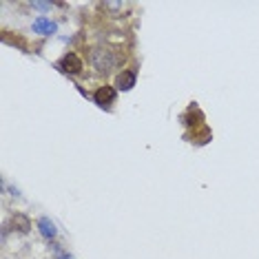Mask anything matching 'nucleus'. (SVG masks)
Here are the masks:
<instances>
[{
	"mask_svg": "<svg viewBox=\"0 0 259 259\" xmlns=\"http://www.w3.org/2000/svg\"><path fill=\"white\" fill-rule=\"evenodd\" d=\"M38 231H40V235H42L45 239H54L56 235H58L56 224L51 222L49 217H40V220H38Z\"/></svg>",
	"mask_w": 259,
	"mask_h": 259,
	"instance_id": "7",
	"label": "nucleus"
},
{
	"mask_svg": "<svg viewBox=\"0 0 259 259\" xmlns=\"http://www.w3.org/2000/svg\"><path fill=\"white\" fill-rule=\"evenodd\" d=\"M29 7H31V9H38V11H49V9H51V3H42V0H31V3H29Z\"/></svg>",
	"mask_w": 259,
	"mask_h": 259,
	"instance_id": "9",
	"label": "nucleus"
},
{
	"mask_svg": "<svg viewBox=\"0 0 259 259\" xmlns=\"http://www.w3.org/2000/svg\"><path fill=\"white\" fill-rule=\"evenodd\" d=\"M89 62H91V67L96 69L98 73L107 75V73H111V71H113V69L117 67L120 58L115 56V51H113V49H109V47L100 45V47H93V49H91Z\"/></svg>",
	"mask_w": 259,
	"mask_h": 259,
	"instance_id": "1",
	"label": "nucleus"
},
{
	"mask_svg": "<svg viewBox=\"0 0 259 259\" xmlns=\"http://www.w3.org/2000/svg\"><path fill=\"white\" fill-rule=\"evenodd\" d=\"M82 60L75 54H64L60 60H58V69L60 71H64V73H71V75H78L80 71H82Z\"/></svg>",
	"mask_w": 259,
	"mask_h": 259,
	"instance_id": "2",
	"label": "nucleus"
},
{
	"mask_svg": "<svg viewBox=\"0 0 259 259\" xmlns=\"http://www.w3.org/2000/svg\"><path fill=\"white\" fill-rule=\"evenodd\" d=\"M93 100H96V104H100V107H111V104L115 102V89L113 87H109V84H104V87H98V91L93 93Z\"/></svg>",
	"mask_w": 259,
	"mask_h": 259,
	"instance_id": "3",
	"label": "nucleus"
},
{
	"mask_svg": "<svg viewBox=\"0 0 259 259\" xmlns=\"http://www.w3.org/2000/svg\"><path fill=\"white\" fill-rule=\"evenodd\" d=\"M31 29H33V33H40V36H51V33H56L58 25H56L54 20H49V18H45V16H40V18L33 20Z\"/></svg>",
	"mask_w": 259,
	"mask_h": 259,
	"instance_id": "4",
	"label": "nucleus"
},
{
	"mask_svg": "<svg viewBox=\"0 0 259 259\" xmlns=\"http://www.w3.org/2000/svg\"><path fill=\"white\" fill-rule=\"evenodd\" d=\"M9 224L14 226V231H18L22 235H27L29 231H31V220H29L27 215H22V213H14V215H11Z\"/></svg>",
	"mask_w": 259,
	"mask_h": 259,
	"instance_id": "6",
	"label": "nucleus"
},
{
	"mask_svg": "<svg viewBox=\"0 0 259 259\" xmlns=\"http://www.w3.org/2000/svg\"><path fill=\"white\" fill-rule=\"evenodd\" d=\"M58 259H73V255H69V252H60V255H58Z\"/></svg>",
	"mask_w": 259,
	"mask_h": 259,
	"instance_id": "10",
	"label": "nucleus"
},
{
	"mask_svg": "<svg viewBox=\"0 0 259 259\" xmlns=\"http://www.w3.org/2000/svg\"><path fill=\"white\" fill-rule=\"evenodd\" d=\"M102 7L109 9V11H115V14H122V11H124L128 5H126V3H104Z\"/></svg>",
	"mask_w": 259,
	"mask_h": 259,
	"instance_id": "8",
	"label": "nucleus"
},
{
	"mask_svg": "<svg viewBox=\"0 0 259 259\" xmlns=\"http://www.w3.org/2000/svg\"><path fill=\"white\" fill-rule=\"evenodd\" d=\"M135 80H138V75H135L133 69H124L120 75H117V89L120 91H131L133 87H135Z\"/></svg>",
	"mask_w": 259,
	"mask_h": 259,
	"instance_id": "5",
	"label": "nucleus"
}]
</instances>
